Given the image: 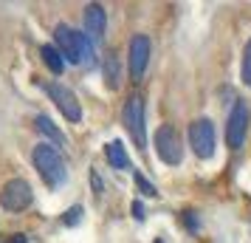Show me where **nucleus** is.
I'll list each match as a JSON object with an SVG mask.
<instances>
[{
    "label": "nucleus",
    "mask_w": 251,
    "mask_h": 243,
    "mask_svg": "<svg viewBox=\"0 0 251 243\" xmlns=\"http://www.w3.org/2000/svg\"><path fill=\"white\" fill-rule=\"evenodd\" d=\"M54 43H57L59 54L68 59V62H74V65H79V62H93V46L91 40H88V34L85 31H76V28H71V26L59 23L57 28H54Z\"/></svg>",
    "instance_id": "1"
},
{
    "label": "nucleus",
    "mask_w": 251,
    "mask_h": 243,
    "mask_svg": "<svg viewBox=\"0 0 251 243\" xmlns=\"http://www.w3.org/2000/svg\"><path fill=\"white\" fill-rule=\"evenodd\" d=\"M31 162H34V170L40 173V178H43L51 189H57V187L65 184L68 170H65V162H62V156H59L57 147L40 141L34 147V153H31Z\"/></svg>",
    "instance_id": "2"
},
{
    "label": "nucleus",
    "mask_w": 251,
    "mask_h": 243,
    "mask_svg": "<svg viewBox=\"0 0 251 243\" xmlns=\"http://www.w3.org/2000/svg\"><path fill=\"white\" fill-rule=\"evenodd\" d=\"M122 125L130 133V139L138 150H147V128H144V99L133 93L127 96L125 108H122Z\"/></svg>",
    "instance_id": "3"
},
{
    "label": "nucleus",
    "mask_w": 251,
    "mask_h": 243,
    "mask_svg": "<svg viewBox=\"0 0 251 243\" xmlns=\"http://www.w3.org/2000/svg\"><path fill=\"white\" fill-rule=\"evenodd\" d=\"M34 204V192L25 178H9L0 187V207L6 212H25Z\"/></svg>",
    "instance_id": "4"
},
{
    "label": "nucleus",
    "mask_w": 251,
    "mask_h": 243,
    "mask_svg": "<svg viewBox=\"0 0 251 243\" xmlns=\"http://www.w3.org/2000/svg\"><path fill=\"white\" fill-rule=\"evenodd\" d=\"M155 153L164 164L170 167H178L183 162V141H181V133L172 128V125H161L155 130Z\"/></svg>",
    "instance_id": "5"
},
{
    "label": "nucleus",
    "mask_w": 251,
    "mask_h": 243,
    "mask_svg": "<svg viewBox=\"0 0 251 243\" xmlns=\"http://www.w3.org/2000/svg\"><path fill=\"white\" fill-rule=\"evenodd\" d=\"M215 125L209 119H195L189 125V147L198 159H212L215 156Z\"/></svg>",
    "instance_id": "6"
},
{
    "label": "nucleus",
    "mask_w": 251,
    "mask_h": 243,
    "mask_svg": "<svg viewBox=\"0 0 251 243\" xmlns=\"http://www.w3.org/2000/svg\"><path fill=\"white\" fill-rule=\"evenodd\" d=\"M246 130H249V105L237 99L231 105V113L226 122V144L231 150H240V144L246 141Z\"/></svg>",
    "instance_id": "7"
},
{
    "label": "nucleus",
    "mask_w": 251,
    "mask_h": 243,
    "mask_svg": "<svg viewBox=\"0 0 251 243\" xmlns=\"http://www.w3.org/2000/svg\"><path fill=\"white\" fill-rule=\"evenodd\" d=\"M46 93L51 96V102L57 105V110L65 116L68 122H79V119H82V105L76 102L74 91H71V88H65L62 82H48Z\"/></svg>",
    "instance_id": "8"
},
{
    "label": "nucleus",
    "mask_w": 251,
    "mask_h": 243,
    "mask_svg": "<svg viewBox=\"0 0 251 243\" xmlns=\"http://www.w3.org/2000/svg\"><path fill=\"white\" fill-rule=\"evenodd\" d=\"M150 51H152V43H150L147 34H136L130 40V48H127V65H130V77L133 82H138L144 77V71L150 65Z\"/></svg>",
    "instance_id": "9"
},
{
    "label": "nucleus",
    "mask_w": 251,
    "mask_h": 243,
    "mask_svg": "<svg viewBox=\"0 0 251 243\" xmlns=\"http://www.w3.org/2000/svg\"><path fill=\"white\" fill-rule=\"evenodd\" d=\"M104 28H107V12L99 3H88L85 6V34H91L93 40H102Z\"/></svg>",
    "instance_id": "10"
},
{
    "label": "nucleus",
    "mask_w": 251,
    "mask_h": 243,
    "mask_svg": "<svg viewBox=\"0 0 251 243\" xmlns=\"http://www.w3.org/2000/svg\"><path fill=\"white\" fill-rule=\"evenodd\" d=\"M104 156H107V162H110L113 170H130V159H127L125 144H122L119 139H113L107 147H104Z\"/></svg>",
    "instance_id": "11"
},
{
    "label": "nucleus",
    "mask_w": 251,
    "mask_h": 243,
    "mask_svg": "<svg viewBox=\"0 0 251 243\" xmlns=\"http://www.w3.org/2000/svg\"><path fill=\"white\" fill-rule=\"evenodd\" d=\"M40 54H43V62H46L54 74H62V68H65V57L59 54L57 46H43V51H40Z\"/></svg>",
    "instance_id": "12"
},
{
    "label": "nucleus",
    "mask_w": 251,
    "mask_h": 243,
    "mask_svg": "<svg viewBox=\"0 0 251 243\" xmlns=\"http://www.w3.org/2000/svg\"><path fill=\"white\" fill-rule=\"evenodd\" d=\"M34 125H37V130H40V133H46L48 139L54 141V144H65V136H62V133H59L57 130V125H54V122H51V119H48V116H37L34 119Z\"/></svg>",
    "instance_id": "13"
},
{
    "label": "nucleus",
    "mask_w": 251,
    "mask_h": 243,
    "mask_svg": "<svg viewBox=\"0 0 251 243\" xmlns=\"http://www.w3.org/2000/svg\"><path fill=\"white\" fill-rule=\"evenodd\" d=\"M104 77H107V88L116 91V88H119V59H116L113 54H110L107 62H104Z\"/></svg>",
    "instance_id": "14"
},
{
    "label": "nucleus",
    "mask_w": 251,
    "mask_h": 243,
    "mask_svg": "<svg viewBox=\"0 0 251 243\" xmlns=\"http://www.w3.org/2000/svg\"><path fill=\"white\" fill-rule=\"evenodd\" d=\"M240 80H243V85H249V88H251V40L246 43V48H243V62H240Z\"/></svg>",
    "instance_id": "15"
},
{
    "label": "nucleus",
    "mask_w": 251,
    "mask_h": 243,
    "mask_svg": "<svg viewBox=\"0 0 251 243\" xmlns=\"http://www.w3.org/2000/svg\"><path fill=\"white\" fill-rule=\"evenodd\" d=\"M133 178H136L138 192H141L144 198H158V189H155V184H150V181H147V178H144L141 173H138L136 167H133Z\"/></svg>",
    "instance_id": "16"
},
{
    "label": "nucleus",
    "mask_w": 251,
    "mask_h": 243,
    "mask_svg": "<svg viewBox=\"0 0 251 243\" xmlns=\"http://www.w3.org/2000/svg\"><path fill=\"white\" fill-rule=\"evenodd\" d=\"M79 220H82V207H79V204H74V207L62 215V223H65V226H76Z\"/></svg>",
    "instance_id": "17"
},
{
    "label": "nucleus",
    "mask_w": 251,
    "mask_h": 243,
    "mask_svg": "<svg viewBox=\"0 0 251 243\" xmlns=\"http://www.w3.org/2000/svg\"><path fill=\"white\" fill-rule=\"evenodd\" d=\"M91 181H93V192H96V198H102L104 187H102V178H99V173H96V170L91 173Z\"/></svg>",
    "instance_id": "18"
},
{
    "label": "nucleus",
    "mask_w": 251,
    "mask_h": 243,
    "mask_svg": "<svg viewBox=\"0 0 251 243\" xmlns=\"http://www.w3.org/2000/svg\"><path fill=\"white\" fill-rule=\"evenodd\" d=\"M130 212H133V218H136V220H144V204H141V201H133Z\"/></svg>",
    "instance_id": "19"
},
{
    "label": "nucleus",
    "mask_w": 251,
    "mask_h": 243,
    "mask_svg": "<svg viewBox=\"0 0 251 243\" xmlns=\"http://www.w3.org/2000/svg\"><path fill=\"white\" fill-rule=\"evenodd\" d=\"M183 220H186V226H189V229H198V220H195V212H183Z\"/></svg>",
    "instance_id": "20"
},
{
    "label": "nucleus",
    "mask_w": 251,
    "mask_h": 243,
    "mask_svg": "<svg viewBox=\"0 0 251 243\" xmlns=\"http://www.w3.org/2000/svg\"><path fill=\"white\" fill-rule=\"evenodd\" d=\"M152 243H164V241H161V238H155V241H152Z\"/></svg>",
    "instance_id": "21"
}]
</instances>
